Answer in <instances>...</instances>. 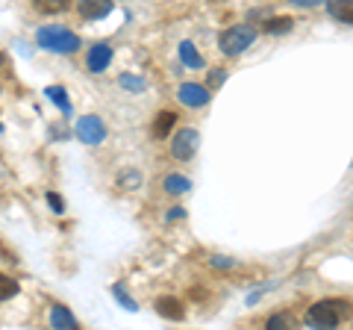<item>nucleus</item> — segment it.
I'll return each mask as SVG.
<instances>
[{"mask_svg": "<svg viewBox=\"0 0 353 330\" xmlns=\"http://www.w3.org/2000/svg\"><path fill=\"white\" fill-rule=\"evenodd\" d=\"M115 295H118V301H121V307H127V310L132 313V310H136V301H132V298H127V295H124V289H121V286H115Z\"/></svg>", "mask_w": 353, "mask_h": 330, "instance_id": "4be33fe9", "label": "nucleus"}, {"mask_svg": "<svg viewBox=\"0 0 353 330\" xmlns=\"http://www.w3.org/2000/svg\"><path fill=\"white\" fill-rule=\"evenodd\" d=\"M283 324H285V318H283V316H274L271 322H268V327H283Z\"/></svg>", "mask_w": 353, "mask_h": 330, "instance_id": "b1692460", "label": "nucleus"}, {"mask_svg": "<svg viewBox=\"0 0 353 330\" xmlns=\"http://www.w3.org/2000/svg\"><path fill=\"white\" fill-rule=\"evenodd\" d=\"M36 39L44 50H53V53H74L80 48V36L65 27H41Z\"/></svg>", "mask_w": 353, "mask_h": 330, "instance_id": "f257e3e1", "label": "nucleus"}, {"mask_svg": "<svg viewBox=\"0 0 353 330\" xmlns=\"http://www.w3.org/2000/svg\"><path fill=\"white\" fill-rule=\"evenodd\" d=\"M157 313L162 318H171V322H180V318L185 316V307L180 298H171V295H162V298L157 301Z\"/></svg>", "mask_w": 353, "mask_h": 330, "instance_id": "1a4fd4ad", "label": "nucleus"}, {"mask_svg": "<svg viewBox=\"0 0 353 330\" xmlns=\"http://www.w3.org/2000/svg\"><path fill=\"white\" fill-rule=\"evenodd\" d=\"M197 142H201L197 130H180V133L171 139V153L176 159H192L197 151Z\"/></svg>", "mask_w": 353, "mask_h": 330, "instance_id": "39448f33", "label": "nucleus"}, {"mask_svg": "<svg viewBox=\"0 0 353 330\" xmlns=\"http://www.w3.org/2000/svg\"><path fill=\"white\" fill-rule=\"evenodd\" d=\"M124 89H132V92H145V80L141 77H132V74H121V80H118Z\"/></svg>", "mask_w": 353, "mask_h": 330, "instance_id": "aec40b11", "label": "nucleus"}, {"mask_svg": "<svg viewBox=\"0 0 353 330\" xmlns=\"http://www.w3.org/2000/svg\"><path fill=\"white\" fill-rule=\"evenodd\" d=\"M0 92H3V89H0Z\"/></svg>", "mask_w": 353, "mask_h": 330, "instance_id": "cd10ccee", "label": "nucleus"}, {"mask_svg": "<svg viewBox=\"0 0 353 330\" xmlns=\"http://www.w3.org/2000/svg\"><path fill=\"white\" fill-rule=\"evenodd\" d=\"M341 313H345V301H318L306 310V324L330 330L341 322Z\"/></svg>", "mask_w": 353, "mask_h": 330, "instance_id": "7ed1b4c3", "label": "nucleus"}, {"mask_svg": "<svg viewBox=\"0 0 353 330\" xmlns=\"http://www.w3.org/2000/svg\"><path fill=\"white\" fill-rule=\"evenodd\" d=\"M180 59H183L185 68H194V71L203 68V59H201V53L194 50L192 41H183V45H180Z\"/></svg>", "mask_w": 353, "mask_h": 330, "instance_id": "ddd939ff", "label": "nucleus"}, {"mask_svg": "<svg viewBox=\"0 0 353 330\" xmlns=\"http://www.w3.org/2000/svg\"><path fill=\"white\" fill-rule=\"evenodd\" d=\"M50 324H53V327H62V330H77V318H74L68 310H65L62 304H57V307L50 310Z\"/></svg>", "mask_w": 353, "mask_h": 330, "instance_id": "f8f14e48", "label": "nucleus"}, {"mask_svg": "<svg viewBox=\"0 0 353 330\" xmlns=\"http://www.w3.org/2000/svg\"><path fill=\"white\" fill-rule=\"evenodd\" d=\"M32 3H36V9L44 15H57V12H65V9L71 6V0H32Z\"/></svg>", "mask_w": 353, "mask_h": 330, "instance_id": "2eb2a0df", "label": "nucleus"}, {"mask_svg": "<svg viewBox=\"0 0 353 330\" xmlns=\"http://www.w3.org/2000/svg\"><path fill=\"white\" fill-rule=\"evenodd\" d=\"M0 130H3V124H0Z\"/></svg>", "mask_w": 353, "mask_h": 330, "instance_id": "bb28decb", "label": "nucleus"}, {"mask_svg": "<svg viewBox=\"0 0 353 330\" xmlns=\"http://www.w3.org/2000/svg\"><path fill=\"white\" fill-rule=\"evenodd\" d=\"M292 24H294V21H292V18H285V15H280V18H268V21H265V32H271V36H283V32H289V30H292Z\"/></svg>", "mask_w": 353, "mask_h": 330, "instance_id": "dca6fc26", "label": "nucleus"}, {"mask_svg": "<svg viewBox=\"0 0 353 330\" xmlns=\"http://www.w3.org/2000/svg\"><path fill=\"white\" fill-rule=\"evenodd\" d=\"M180 101L185 106H203V104H209V89L201 83H183L180 86Z\"/></svg>", "mask_w": 353, "mask_h": 330, "instance_id": "0eeeda50", "label": "nucleus"}, {"mask_svg": "<svg viewBox=\"0 0 353 330\" xmlns=\"http://www.w3.org/2000/svg\"><path fill=\"white\" fill-rule=\"evenodd\" d=\"M48 204H50V210H53V213H65V201H62L57 192H50V195H48Z\"/></svg>", "mask_w": 353, "mask_h": 330, "instance_id": "412c9836", "label": "nucleus"}, {"mask_svg": "<svg viewBox=\"0 0 353 330\" xmlns=\"http://www.w3.org/2000/svg\"><path fill=\"white\" fill-rule=\"evenodd\" d=\"M174 124H176V113H171V109H165V113H159V115H157V124H153V136H157V139L171 136Z\"/></svg>", "mask_w": 353, "mask_h": 330, "instance_id": "9b49d317", "label": "nucleus"}, {"mask_svg": "<svg viewBox=\"0 0 353 330\" xmlns=\"http://www.w3.org/2000/svg\"><path fill=\"white\" fill-rule=\"evenodd\" d=\"M44 92H48V97H50V101L57 104L59 109H65V113L71 109V101H68V95H65L62 86H50V89H44Z\"/></svg>", "mask_w": 353, "mask_h": 330, "instance_id": "f3484780", "label": "nucleus"}, {"mask_svg": "<svg viewBox=\"0 0 353 330\" xmlns=\"http://www.w3.org/2000/svg\"><path fill=\"white\" fill-rule=\"evenodd\" d=\"M12 295H18V280L6 278V274H0V301L12 298Z\"/></svg>", "mask_w": 353, "mask_h": 330, "instance_id": "a211bd4d", "label": "nucleus"}, {"mask_svg": "<svg viewBox=\"0 0 353 330\" xmlns=\"http://www.w3.org/2000/svg\"><path fill=\"white\" fill-rule=\"evenodd\" d=\"M6 68V57H3V53H0V71H3Z\"/></svg>", "mask_w": 353, "mask_h": 330, "instance_id": "a878e982", "label": "nucleus"}, {"mask_svg": "<svg viewBox=\"0 0 353 330\" xmlns=\"http://www.w3.org/2000/svg\"><path fill=\"white\" fill-rule=\"evenodd\" d=\"M327 9L341 24H353V0H330Z\"/></svg>", "mask_w": 353, "mask_h": 330, "instance_id": "9d476101", "label": "nucleus"}, {"mask_svg": "<svg viewBox=\"0 0 353 330\" xmlns=\"http://www.w3.org/2000/svg\"><path fill=\"white\" fill-rule=\"evenodd\" d=\"M253 41H256V30L248 27V24H239V27H230V30L221 32L218 48H221V53H227V57H239V53L248 50Z\"/></svg>", "mask_w": 353, "mask_h": 330, "instance_id": "f03ea898", "label": "nucleus"}, {"mask_svg": "<svg viewBox=\"0 0 353 330\" xmlns=\"http://www.w3.org/2000/svg\"><path fill=\"white\" fill-rule=\"evenodd\" d=\"M189 189H192V180L183 177V174H168V177H165V192L183 195V192H189Z\"/></svg>", "mask_w": 353, "mask_h": 330, "instance_id": "4468645a", "label": "nucleus"}, {"mask_svg": "<svg viewBox=\"0 0 353 330\" xmlns=\"http://www.w3.org/2000/svg\"><path fill=\"white\" fill-rule=\"evenodd\" d=\"M85 62H88V71H94V74L106 71V65L112 62V48H109L106 41H101V45H94L92 50H88Z\"/></svg>", "mask_w": 353, "mask_h": 330, "instance_id": "6e6552de", "label": "nucleus"}, {"mask_svg": "<svg viewBox=\"0 0 353 330\" xmlns=\"http://www.w3.org/2000/svg\"><path fill=\"white\" fill-rule=\"evenodd\" d=\"M77 136H80V142H85V145H101L106 139V127L97 115H83L77 121Z\"/></svg>", "mask_w": 353, "mask_h": 330, "instance_id": "20e7f679", "label": "nucleus"}, {"mask_svg": "<svg viewBox=\"0 0 353 330\" xmlns=\"http://www.w3.org/2000/svg\"><path fill=\"white\" fill-rule=\"evenodd\" d=\"M185 215V210H180V206H174V210L168 213V218H183Z\"/></svg>", "mask_w": 353, "mask_h": 330, "instance_id": "393cba45", "label": "nucleus"}, {"mask_svg": "<svg viewBox=\"0 0 353 330\" xmlns=\"http://www.w3.org/2000/svg\"><path fill=\"white\" fill-rule=\"evenodd\" d=\"M77 12L85 21H97V18H106L112 12V0H77Z\"/></svg>", "mask_w": 353, "mask_h": 330, "instance_id": "423d86ee", "label": "nucleus"}, {"mask_svg": "<svg viewBox=\"0 0 353 330\" xmlns=\"http://www.w3.org/2000/svg\"><path fill=\"white\" fill-rule=\"evenodd\" d=\"M292 6H303V9H312V6H321L324 0H289Z\"/></svg>", "mask_w": 353, "mask_h": 330, "instance_id": "5701e85b", "label": "nucleus"}, {"mask_svg": "<svg viewBox=\"0 0 353 330\" xmlns=\"http://www.w3.org/2000/svg\"><path fill=\"white\" fill-rule=\"evenodd\" d=\"M118 183H121V189H139L141 174H139V171H124V174L118 177Z\"/></svg>", "mask_w": 353, "mask_h": 330, "instance_id": "6ab92c4d", "label": "nucleus"}]
</instances>
